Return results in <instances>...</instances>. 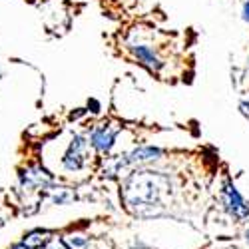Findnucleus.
Wrapping results in <instances>:
<instances>
[{"label": "nucleus", "mask_w": 249, "mask_h": 249, "mask_svg": "<svg viewBox=\"0 0 249 249\" xmlns=\"http://www.w3.org/2000/svg\"><path fill=\"white\" fill-rule=\"evenodd\" d=\"M160 181L163 178L156 176V172H140L128 179L126 185V203L132 207L134 213L140 217H152L158 215L156 207H160L161 188Z\"/></svg>", "instance_id": "1"}, {"label": "nucleus", "mask_w": 249, "mask_h": 249, "mask_svg": "<svg viewBox=\"0 0 249 249\" xmlns=\"http://www.w3.org/2000/svg\"><path fill=\"white\" fill-rule=\"evenodd\" d=\"M221 205L230 213V217H233L235 221H243L249 217V205L231 181H225L221 188Z\"/></svg>", "instance_id": "2"}, {"label": "nucleus", "mask_w": 249, "mask_h": 249, "mask_svg": "<svg viewBox=\"0 0 249 249\" xmlns=\"http://www.w3.org/2000/svg\"><path fill=\"white\" fill-rule=\"evenodd\" d=\"M20 179V188L26 190V192H36V190H52V183L54 178L48 170H44L42 165H28L22 172L18 174Z\"/></svg>", "instance_id": "3"}, {"label": "nucleus", "mask_w": 249, "mask_h": 249, "mask_svg": "<svg viewBox=\"0 0 249 249\" xmlns=\"http://www.w3.org/2000/svg\"><path fill=\"white\" fill-rule=\"evenodd\" d=\"M86 146L88 142L82 138V136H74L68 150L64 152V158H62V168H64V172H80L82 168H84L86 163Z\"/></svg>", "instance_id": "4"}, {"label": "nucleus", "mask_w": 249, "mask_h": 249, "mask_svg": "<svg viewBox=\"0 0 249 249\" xmlns=\"http://www.w3.org/2000/svg\"><path fill=\"white\" fill-rule=\"evenodd\" d=\"M116 136H118L116 128H110V126L94 128L92 134H90V146L94 150H98L100 154H108L114 146V142H116Z\"/></svg>", "instance_id": "5"}, {"label": "nucleus", "mask_w": 249, "mask_h": 249, "mask_svg": "<svg viewBox=\"0 0 249 249\" xmlns=\"http://www.w3.org/2000/svg\"><path fill=\"white\" fill-rule=\"evenodd\" d=\"M52 239H54V231L44 230V227H34V230L26 231L20 241L26 243L30 249H44Z\"/></svg>", "instance_id": "6"}, {"label": "nucleus", "mask_w": 249, "mask_h": 249, "mask_svg": "<svg viewBox=\"0 0 249 249\" xmlns=\"http://www.w3.org/2000/svg\"><path fill=\"white\" fill-rule=\"evenodd\" d=\"M161 150L160 148H152V146H143V148H136L132 154H128L122 160L124 165H136V163H146V161H156L161 158Z\"/></svg>", "instance_id": "7"}, {"label": "nucleus", "mask_w": 249, "mask_h": 249, "mask_svg": "<svg viewBox=\"0 0 249 249\" xmlns=\"http://www.w3.org/2000/svg\"><path fill=\"white\" fill-rule=\"evenodd\" d=\"M132 52L134 56L138 58V62H142V64H146L148 68H152L154 72H158L161 68V60L156 56L154 50H150L148 46H132Z\"/></svg>", "instance_id": "8"}, {"label": "nucleus", "mask_w": 249, "mask_h": 249, "mask_svg": "<svg viewBox=\"0 0 249 249\" xmlns=\"http://www.w3.org/2000/svg\"><path fill=\"white\" fill-rule=\"evenodd\" d=\"M76 199V194L70 188H52L48 192V201L52 205H68Z\"/></svg>", "instance_id": "9"}, {"label": "nucleus", "mask_w": 249, "mask_h": 249, "mask_svg": "<svg viewBox=\"0 0 249 249\" xmlns=\"http://www.w3.org/2000/svg\"><path fill=\"white\" fill-rule=\"evenodd\" d=\"M60 241L64 243L66 249H88L90 247V237H86L84 233H70L60 237Z\"/></svg>", "instance_id": "10"}, {"label": "nucleus", "mask_w": 249, "mask_h": 249, "mask_svg": "<svg viewBox=\"0 0 249 249\" xmlns=\"http://www.w3.org/2000/svg\"><path fill=\"white\" fill-rule=\"evenodd\" d=\"M44 249H66V247H64V243H62L60 239H58V241H56V239H52Z\"/></svg>", "instance_id": "11"}, {"label": "nucleus", "mask_w": 249, "mask_h": 249, "mask_svg": "<svg viewBox=\"0 0 249 249\" xmlns=\"http://www.w3.org/2000/svg\"><path fill=\"white\" fill-rule=\"evenodd\" d=\"M88 108H92V112H94V114H98V112H100V102H98V100H94V98H92V100H88Z\"/></svg>", "instance_id": "12"}, {"label": "nucleus", "mask_w": 249, "mask_h": 249, "mask_svg": "<svg viewBox=\"0 0 249 249\" xmlns=\"http://www.w3.org/2000/svg\"><path fill=\"white\" fill-rule=\"evenodd\" d=\"M8 249H30L26 243H22V241H14L12 245H8Z\"/></svg>", "instance_id": "13"}, {"label": "nucleus", "mask_w": 249, "mask_h": 249, "mask_svg": "<svg viewBox=\"0 0 249 249\" xmlns=\"http://www.w3.org/2000/svg\"><path fill=\"white\" fill-rule=\"evenodd\" d=\"M241 18L245 20V22H249V0L243 4V12H241Z\"/></svg>", "instance_id": "14"}, {"label": "nucleus", "mask_w": 249, "mask_h": 249, "mask_svg": "<svg viewBox=\"0 0 249 249\" xmlns=\"http://www.w3.org/2000/svg\"><path fill=\"white\" fill-rule=\"evenodd\" d=\"M245 241H247V245H249V230L245 231Z\"/></svg>", "instance_id": "15"}, {"label": "nucleus", "mask_w": 249, "mask_h": 249, "mask_svg": "<svg viewBox=\"0 0 249 249\" xmlns=\"http://www.w3.org/2000/svg\"><path fill=\"white\" fill-rule=\"evenodd\" d=\"M0 78H2V70H0Z\"/></svg>", "instance_id": "16"}]
</instances>
